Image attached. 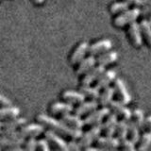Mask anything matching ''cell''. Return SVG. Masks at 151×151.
<instances>
[{"label":"cell","mask_w":151,"mask_h":151,"mask_svg":"<svg viewBox=\"0 0 151 151\" xmlns=\"http://www.w3.org/2000/svg\"><path fill=\"white\" fill-rule=\"evenodd\" d=\"M37 120L48 129L54 130L57 133L66 137H70L72 139H80L83 135V132L80 129H74V127L68 126L63 120L55 119V118L49 115L39 114L37 116Z\"/></svg>","instance_id":"cell-1"},{"label":"cell","mask_w":151,"mask_h":151,"mask_svg":"<svg viewBox=\"0 0 151 151\" xmlns=\"http://www.w3.org/2000/svg\"><path fill=\"white\" fill-rule=\"evenodd\" d=\"M26 138L23 136H3L0 135V147L7 150H25L23 147Z\"/></svg>","instance_id":"cell-2"},{"label":"cell","mask_w":151,"mask_h":151,"mask_svg":"<svg viewBox=\"0 0 151 151\" xmlns=\"http://www.w3.org/2000/svg\"><path fill=\"white\" fill-rule=\"evenodd\" d=\"M141 15V9L139 8H133L127 9L114 19V25L116 27H124L126 25L136 21V19Z\"/></svg>","instance_id":"cell-3"},{"label":"cell","mask_w":151,"mask_h":151,"mask_svg":"<svg viewBox=\"0 0 151 151\" xmlns=\"http://www.w3.org/2000/svg\"><path fill=\"white\" fill-rule=\"evenodd\" d=\"M103 130V125L97 124L93 126V127L87 132L83 133L81 138L79 139V145H81L82 148L87 147L92 145L93 141H96V139L100 136L101 132Z\"/></svg>","instance_id":"cell-4"},{"label":"cell","mask_w":151,"mask_h":151,"mask_svg":"<svg viewBox=\"0 0 151 151\" xmlns=\"http://www.w3.org/2000/svg\"><path fill=\"white\" fill-rule=\"evenodd\" d=\"M111 113V110L108 107H103L100 110H94L90 112V114L84 119L85 125L94 126L97 124H101V122L107 118V116Z\"/></svg>","instance_id":"cell-5"},{"label":"cell","mask_w":151,"mask_h":151,"mask_svg":"<svg viewBox=\"0 0 151 151\" xmlns=\"http://www.w3.org/2000/svg\"><path fill=\"white\" fill-rule=\"evenodd\" d=\"M45 127L41 123H34V124L23 126L19 132L24 138H29V137H37L42 133H45Z\"/></svg>","instance_id":"cell-6"},{"label":"cell","mask_w":151,"mask_h":151,"mask_svg":"<svg viewBox=\"0 0 151 151\" xmlns=\"http://www.w3.org/2000/svg\"><path fill=\"white\" fill-rule=\"evenodd\" d=\"M45 136L49 142V144L53 146L54 148L59 149V150H68V145L67 143L61 138L59 133H57L54 130L47 129L45 131Z\"/></svg>","instance_id":"cell-7"},{"label":"cell","mask_w":151,"mask_h":151,"mask_svg":"<svg viewBox=\"0 0 151 151\" xmlns=\"http://www.w3.org/2000/svg\"><path fill=\"white\" fill-rule=\"evenodd\" d=\"M125 105L126 104L121 102L120 100H112L110 104L111 111L116 113L117 116H120L124 120L129 121L132 118V111Z\"/></svg>","instance_id":"cell-8"},{"label":"cell","mask_w":151,"mask_h":151,"mask_svg":"<svg viewBox=\"0 0 151 151\" xmlns=\"http://www.w3.org/2000/svg\"><path fill=\"white\" fill-rule=\"evenodd\" d=\"M114 90L121 102L127 105V104H129L131 101V96L129 91H127V88L123 79L116 78L114 80Z\"/></svg>","instance_id":"cell-9"},{"label":"cell","mask_w":151,"mask_h":151,"mask_svg":"<svg viewBox=\"0 0 151 151\" xmlns=\"http://www.w3.org/2000/svg\"><path fill=\"white\" fill-rule=\"evenodd\" d=\"M129 34L132 44L136 47H140L143 45V33H142L141 26L136 21L129 24Z\"/></svg>","instance_id":"cell-10"},{"label":"cell","mask_w":151,"mask_h":151,"mask_svg":"<svg viewBox=\"0 0 151 151\" xmlns=\"http://www.w3.org/2000/svg\"><path fill=\"white\" fill-rule=\"evenodd\" d=\"M112 47V42L110 39H103L94 44L91 45L89 47V53L91 55H99L100 53L109 51Z\"/></svg>","instance_id":"cell-11"},{"label":"cell","mask_w":151,"mask_h":151,"mask_svg":"<svg viewBox=\"0 0 151 151\" xmlns=\"http://www.w3.org/2000/svg\"><path fill=\"white\" fill-rule=\"evenodd\" d=\"M120 140L118 138L113 137V135H105L100 137L99 136L96 139V144L100 148L107 149H114L120 146Z\"/></svg>","instance_id":"cell-12"},{"label":"cell","mask_w":151,"mask_h":151,"mask_svg":"<svg viewBox=\"0 0 151 151\" xmlns=\"http://www.w3.org/2000/svg\"><path fill=\"white\" fill-rule=\"evenodd\" d=\"M104 71H105V66L104 65L99 64L98 66H93L87 73H85L84 78H82V85H90L93 81H96Z\"/></svg>","instance_id":"cell-13"},{"label":"cell","mask_w":151,"mask_h":151,"mask_svg":"<svg viewBox=\"0 0 151 151\" xmlns=\"http://www.w3.org/2000/svg\"><path fill=\"white\" fill-rule=\"evenodd\" d=\"M89 47H90V45L87 42H80L77 46V48L74 50L72 55H71V58H70L71 63L76 64V63H78L80 60H82L84 59L85 55L87 54V52H89Z\"/></svg>","instance_id":"cell-14"},{"label":"cell","mask_w":151,"mask_h":151,"mask_svg":"<svg viewBox=\"0 0 151 151\" xmlns=\"http://www.w3.org/2000/svg\"><path fill=\"white\" fill-rule=\"evenodd\" d=\"M116 79V72L114 70H108V71H104L101 74L100 77L98 78L96 80V86L99 90L104 89L108 87L110 85L111 82L114 81Z\"/></svg>","instance_id":"cell-15"},{"label":"cell","mask_w":151,"mask_h":151,"mask_svg":"<svg viewBox=\"0 0 151 151\" xmlns=\"http://www.w3.org/2000/svg\"><path fill=\"white\" fill-rule=\"evenodd\" d=\"M75 111L74 106L70 102H55L50 106V112L53 114H61L63 115L65 113H70Z\"/></svg>","instance_id":"cell-16"},{"label":"cell","mask_w":151,"mask_h":151,"mask_svg":"<svg viewBox=\"0 0 151 151\" xmlns=\"http://www.w3.org/2000/svg\"><path fill=\"white\" fill-rule=\"evenodd\" d=\"M118 125V118L116 113H110L107 116V119L103 125V130L105 135H113L116 132V127Z\"/></svg>","instance_id":"cell-17"},{"label":"cell","mask_w":151,"mask_h":151,"mask_svg":"<svg viewBox=\"0 0 151 151\" xmlns=\"http://www.w3.org/2000/svg\"><path fill=\"white\" fill-rule=\"evenodd\" d=\"M98 102L96 100V99H91L90 101H86V102H82L78 104V108L75 110V113L78 114L79 116H82L87 114V113H90L93 111L94 110H96L98 108Z\"/></svg>","instance_id":"cell-18"},{"label":"cell","mask_w":151,"mask_h":151,"mask_svg":"<svg viewBox=\"0 0 151 151\" xmlns=\"http://www.w3.org/2000/svg\"><path fill=\"white\" fill-rule=\"evenodd\" d=\"M61 120H63L64 123H66L68 126L74 127V129H81L85 125L84 120H82L81 118H80V116L76 114V113L75 114H71V112L65 113V114L61 116Z\"/></svg>","instance_id":"cell-19"},{"label":"cell","mask_w":151,"mask_h":151,"mask_svg":"<svg viewBox=\"0 0 151 151\" xmlns=\"http://www.w3.org/2000/svg\"><path fill=\"white\" fill-rule=\"evenodd\" d=\"M20 115V109L15 106H4L0 107V120L6 121L12 118Z\"/></svg>","instance_id":"cell-20"},{"label":"cell","mask_w":151,"mask_h":151,"mask_svg":"<svg viewBox=\"0 0 151 151\" xmlns=\"http://www.w3.org/2000/svg\"><path fill=\"white\" fill-rule=\"evenodd\" d=\"M85 96L81 92H76L72 90H67L63 93V98L65 101L72 104H80L85 101Z\"/></svg>","instance_id":"cell-21"},{"label":"cell","mask_w":151,"mask_h":151,"mask_svg":"<svg viewBox=\"0 0 151 151\" xmlns=\"http://www.w3.org/2000/svg\"><path fill=\"white\" fill-rule=\"evenodd\" d=\"M96 59L94 58L93 55L89 56L78 63L77 73L78 75H82V74L87 73L90 69H92L93 66H96Z\"/></svg>","instance_id":"cell-22"},{"label":"cell","mask_w":151,"mask_h":151,"mask_svg":"<svg viewBox=\"0 0 151 151\" xmlns=\"http://www.w3.org/2000/svg\"><path fill=\"white\" fill-rule=\"evenodd\" d=\"M118 60V53L116 51H107L100 54L96 59V63L101 65H110Z\"/></svg>","instance_id":"cell-23"},{"label":"cell","mask_w":151,"mask_h":151,"mask_svg":"<svg viewBox=\"0 0 151 151\" xmlns=\"http://www.w3.org/2000/svg\"><path fill=\"white\" fill-rule=\"evenodd\" d=\"M26 124H27L26 118L17 116L12 118V119L3 121V127L4 129H20Z\"/></svg>","instance_id":"cell-24"},{"label":"cell","mask_w":151,"mask_h":151,"mask_svg":"<svg viewBox=\"0 0 151 151\" xmlns=\"http://www.w3.org/2000/svg\"><path fill=\"white\" fill-rule=\"evenodd\" d=\"M115 94V90L112 87H106L104 88V91L102 93H100V97H99V104L103 107H107L110 105L112 101L113 96Z\"/></svg>","instance_id":"cell-25"},{"label":"cell","mask_w":151,"mask_h":151,"mask_svg":"<svg viewBox=\"0 0 151 151\" xmlns=\"http://www.w3.org/2000/svg\"><path fill=\"white\" fill-rule=\"evenodd\" d=\"M100 90L97 87H92L90 85H82L80 87V92H81L85 96L89 97L90 99H99L100 97Z\"/></svg>","instance_id":"cell-26"},{"label":"cell","mask_w":151,"mask_h":151,"mask_svg":"<svg viewBox=\"0 0 151 151\" xmlns=\"http://www.w3.org/2000/svg\"><path fill=\"white\" fill-rule=\"evenodd\" d=\"M116 135L120 141L127 139V135H129V123L127 122V120L122 119L118 122L116 127Z\"/></svg>","instance_id":"cell-27"},{"label":"cell","mask_w":151,"mask_h":151,"mask_svg":"<svg viewBox=\"0 0 151 151\" xmlns=\"http://www.w3.org/2000/svg\"><path fill=\"white\" fill-rule=\"evenodd\" d=\"M129 135L130 137V140L133 141L135 144L138 143L141 139L140 127L136 125L134 121H131V119L129 122Z\"/></svg>","instance_id":"cell-28"},{"label":"cell","mask_w":151,"mask_h":151,"mask_svg":"<svg viewBox=\"0 0 151 151\" xmlns=\"http://www.w3.org/2000/svg\"><path fill=\"white\" fill-rule=\"evenodd\" d=\"M132 119L136 123V125L138 126L141 129H145V119L144 111L141 109H136L132 111Z\"/></svg>","instance_id":"cell-29"},{"label":"cell","mask_w":151,"mask_h":151,"mask_svg":"<svg viewBox=\"0 0 151 151\" xmlns=\"http://www.w3.org/2000/svg\"><path fill=\"white\" fill-rule=\"evenodd\" d=\"M140 26H141L142 33H143V35L145 38L147 44L151 47V23L149 22V20L144 19V20L140 23Z\"/></svg>","instance_id":"cell-30"},{"label":"cell","mask_w":151,"mask_h":151,"mask_svg":"<svg viewBox=\"0 0 151 151\" xmlns=\"http://www.w3.org/2000/svg\"><path fill=\"white\" fill-rule=\"evenodd\" d=\"M129 5L127 2L126 1H119V2H115L113 3L110 9H111V12L113 14H117V13H122L126 12L127 9H129Z\"/></svg>","instance_id":"cell-31"},{"label":"cell","mask_w":151,"mask_h":151,"mask_svg":"<svg viewBox=\"0 0 151 151\" xmlns=\"http://www.w3.org/2000/svg\"><path fill=\"white\" fill-rule=\"evenodd\" d=\"M140 145L138 149L139 150H147L150 148L151 145V132H145L142 136V138L140 139Z\"/></svg>","instance_id":"cell-32"},{"label":"cell","mask_w":151,"mask_h":151,"mask_svg":"<svg viewBox=\"0 0 151 151\" xmlns=\"http://www.w3.org/2000/svg\"><path fill=\"white\" fill-rule=\"evenodd\" d=\"M37 143L38 141L36 140V137H29L25 141L23 147L25 150H36Z\"/></svg>","instance_id":"cell-33"},{"label":"cell","mask_w":151,"mask_h":151,"mask_svg":"<svg viewBox=\"0 0 151 151\" xmlns=\"http://www.w3.org/2000/svg\"><path fill=\"white\" fill-rule=\"evenodd\" d=\"M120 147L123 150H127V151H134L136 149L134 142L131 140H127V139H125L121 142Z\"/></svg>","instance_id":"cell-34"},{"label":"cell","mask_w":151,"mask_h":151,"mask_svg":"<svg viewBox=\"0 0 151 151\" xmlns=\"http://www.w3.org/2000/svg\"><path fill=\"white\" fill-rule=\"evenodd\" d=\"M141 15L145 17L149 15L150 8H151V0H143V3L141 5Z\"/></svg>","instance_id":"cell-35"},{"label":"cell","mask_w":151,"mask_h":151,"mask_svg":"<svg viewBox=\"0 0 151 151\" xmlns=\"http://www.w3.org/2000/svg\"><path fill=\"white\" fill-rule=\"evenodd\" d=\"M37 149L42 150V151H49L50 150V144H49V142L47 141L46 138L38 140Z\"/></svg>","instance_id":"cell-36"},{"label":"cell","mask_w":151,"mask_h":151,"mask_svg":"<svg viewBox=\"0 0 151 151\" xmlns=\"http://www.w3.org/2000/svg\"><path fill=\"white\" fill-rule=\"evenodd\" d=\"M68 145V150L72 151H79L81 149V145H79V142H76V139H72V141H70L67 143Z\"/></svg>","instance_id":"cell-37"},{"label":"cell","mask_w":151,"mask_h":151,"mask_svg":"<svg viewBox=\"0 0 151 151\" xmlns=\"http://www.w3.org/2000/svg\"><path fill=\"white\" fill-rule=\"evenodd\" d=\"M12 105V103L11 101V99H9L7 96H3L2 93H0V107L4 106H11Z\"/></svg>","instance_id":"cell-38"},{"label":"cell","mask_w":151,"mask_h":151,"mask_svg":"<svg viewBox=\"0 0 151 151\" xmlns=\"http://www.w3.org/2000/svg\"><path fill=\"white\" fill-rule=\"evenodd\" d=\"M124 1L127 2L130 5H134L136 7H140L142 3H143V0H124Z\"/></svg>","instance_id":"cell-39"},{"label":"cell","mask_w":151,"mask_h":151,"mask_svg":"<svg viewBox=\"0 0 151 151\" xmlns=\"http://www.w3.org/2000/svg\"><path fill=\"white\" fill-rule=\"evenodd\" d=\"M145 127H147V129L151 132V115L145 118Z\"/></svg>","instance_id":"cell-40"},{"label":"cell","mask_w":151,"mask_h":151,"mask_svg":"<svg viewBox=\"0 0 151 151\" xmlns=\"http://www.w3.org/2000/svg\"><path fill=\"white\" fill-rule=\"evenodd\" d=\"M84 149H85V150H91V151H96V150H99L98 147H92L91 145H90V146H87V147H85Z\"/></svg>","instance_id":"cell-41"},{"label":"cell","mask_w":151,"mask_h":151,"mask_svg":"<svg viewBox=\"0 0 151 151\" xmlns=\"http://www.w3.org/2000/svg\"><path fill=\"white\" fill-rule=\"evenodd\" d=\"M32 1L34 2V4H36V5H42L45 2V0H32Z\"/></svg>","instance_id":"cell-42"},{"label":"cell","mask_w":151,"mask_h":151,"mask_svg":"<svg viewBox=\"0 0 151 151\" xmlns=\"http://www.w3.org/2000/svg\"><path fill=\"white\" fill-rule=\"evenodd\" d=\"M2 129H3V121L0 120V132H1Z\"/></svg>","instance_id":"cell-43"},{"label":"cell","mask_w":151,"mask_h":151,"mask_svg":"<svg viewBox=\"0 0 151 151\" xmlns=\"http://www.w3.org/2000/svg\"><path fill=\"white\" fill-rule=\"evenodd\" d=\"M148 20L151 23V8H150V12H149V15H148Z\"/></svg>","instance_id":"cell-44"},{"label":"cell","mask_w":151,"mask_h":151,"mask_svg":"<svg viewBox=\"0 0 151 151\" xmlns=\"http://www.w3.org/2000/svg\"><path fill=\"white\" fill-rule=\"evenodd\" d=\"M150 149H151V147H150Z\"/></svg>","instance_id":"cell-45"},{"label":"cell","mask_w":151,"mask_h":151,"mask_svg":"<svg viewBox=\"0 0 151 151\" xmlns=\"http://www.w3.org/2000/svg\"><path fill=\"white\" fill-rule=\"evenodd\" d=\"M0 1H1V0H0Z\"/></svg>","instance_id":"cell-46"}]
</instances>
